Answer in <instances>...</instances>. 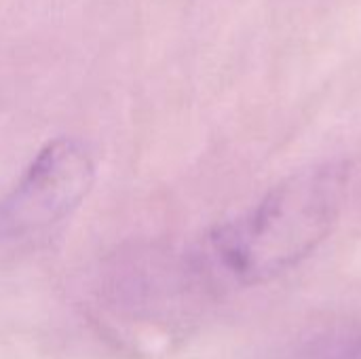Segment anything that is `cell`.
Returning a JSON list of instances; mask_svg holds the SVG:
<instances>
[{"label":"cell","instance_id":"3957f363","mask_svg":"<svg viewBox=\"0 0 361 359\" xmlns=\"http://www.w3.org/2000/svg\"><path fill=\"white\" fill-rule=\"evenodd\" d=\"M334 359H361V336L351 341Z\"/></svg>","mask_w":361,"mask_h":359},{"label":"cell","instance_id":"7a4b0ae2","mask_svg":"<svg viewBox=\"0 0 361 359\" xmlns=\"http://www.w3.org/2000/svg\"><path fill=\"white\" fill-rule=\"evenodd\" d=\"M95 184V159L76 138L47 142L0 201V235L21 237L66 220Z\"/></svg>","mask_w":361,"mask_h":359},{"label":"cell","instance_id":"6da1fadb","mask_svg":"<svg viewBox=\"0 0 361 359\" xmlns=\"http://www.w3.org/2000/svg\"><path fill=\"white\" fill-rule=\"evenodd\" d=\"M351 176L343 159L294 171L247 212L207 235L209 267L241 288L273 281L298 267L338 224Z\"/></svg>","mask_w":361,"mask_h":359}]
</instances>
